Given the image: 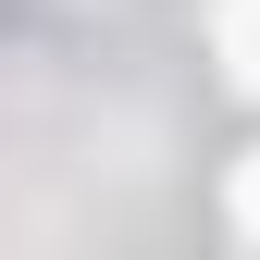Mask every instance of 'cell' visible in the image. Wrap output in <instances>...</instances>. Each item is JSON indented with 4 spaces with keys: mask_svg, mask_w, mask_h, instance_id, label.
Returning <instances> with one entry per match:
<instances>
[{
    "mask_svg": "<svg viewBox=\"0 0 260 260\" xmlns=\"http://www.w3.org/2000/svg\"><path fill=\"white\" fill-rule=\"evenodd\" d=\"M211 50H223V75L260 100V0H223V13H211Z\"/></svg>",
    "mask_w": 260,
    "mask_h": 260,
    "instance_id": "obj_1",
    "label": "cell"
},
{
    "mask_svg": "<svg viewBox=\"0 0 260 260\" xmlns=\"http://www.w3.org/2000/svg\"><path fill=\"white\" fill-rule=\"evenodd\" d=\"M236 223H248V236H260V149L236 161Z\"/></svg>",
    "mask_w": 260,
    "mask_h": 260,
    "instance_id": "obj_2",
    "label": "cell"
}]
</instances>
